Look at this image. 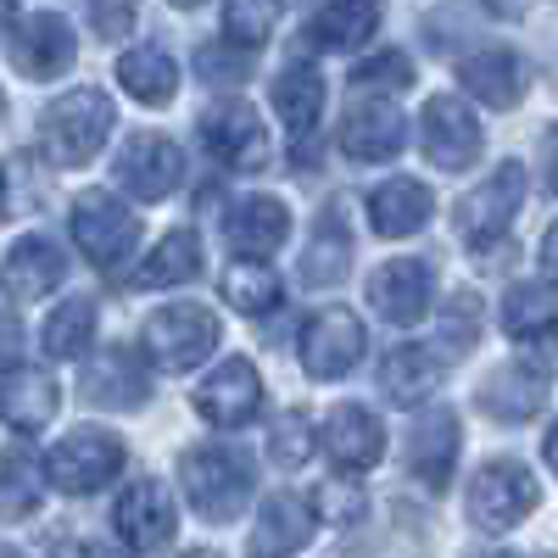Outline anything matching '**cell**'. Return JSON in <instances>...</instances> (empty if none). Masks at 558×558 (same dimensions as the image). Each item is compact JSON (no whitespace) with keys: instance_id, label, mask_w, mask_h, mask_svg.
<instances>
[{"instance_id":"cell-43","label":"cell","mask_w":558,"mask_h":558,"mask_svg":"<svg viewBox=\"0 0 558 558\" xmlns=\"http://www.w3.org/2000/svg\"><path fill=\"white\" fill-rule=\"evenodd\" d=\"M542 173H547V191L558 196V123L542 134Z\"/></svg>"},{"instance_id":"cell-34","label":"cell","mask_w":558,"mask_h":558,"mask_svg":"<svg viewBox=\"0 0 558 558\" xmlns=\"http://www.w3.org/2000/svg\"><path fill=\"white\" fill-rule=\"evenodd\" d=\"M89 336H96V302L89 296H68L51 318H45V330H39V341H45V352L51 357H84L89 352Z\"/></svg>"},{"instance_id":"cell-35","label":"cell","mask_w":558,"mask_h":558,"mask_svg":"<svg viewBox=\"0 0 558 558\" xmlns=\"http://www.w3.org/2000/svg\"><path fill=\"white\" fill-rule=\"evenodd\" d=\"M223 302L235 307V313H274L279 307V279L263 257H241L235 268L223 274Z\"/></svg>"},{"instance_id":"cell-20","label":"cell","mask_w":558,"mask_h":558,"mask_svg":"<svg viewBox=\"0 0 558 558\" xmlns=\"http://www.w3.org/2000/svg\"><path fill=\"white\" fill-rule=\"evenodd\" d=\"M223 235L241 257H268V252H279L291 241V207L279 196H246V202L229 207Z\"/></svg>"},{"instance_id":"cell-2","label":"cell","mask_w":558,"mask_h":558,"mask_svg":"<svg viewBox=\"0 0 558 558\" xmlns=\"http://www.w3.org/2000/svg\"><path fill=\"white\" fill-rule=\"evenodd\" d=\"M179 486L191 497V508L213 525H229L252 502V463L229 447H191L179 458Z\"/></svg>"},{"instance_id":"cell-27","label":"cell","mask_w":558,"mask_h":558,"mask_svg":"<svg viewBox=\"0 0 558 558\" xmlns=\"http://www.w3.org/2000/svg\"><path fill=\"white\" fill-rule=\"evenodd\" d=\"M436 386H441V357H436L430 347H418V341L397 347V352L380 363V391H386L397 408H418Z\"/></svg>"},{"instance_id":"cell-46","label":"cell","mask_w":558,"mask_h":558,"mask_svg":"<svg viewBox=\"0 0 558 558\" xmlns=\"http://www.w3.org/2000/svg\"><path fill=\"white\" fill-rule=\"evenodd\" d=\"M486 7H492L497 17H525V7H531V0H486Z\"/></svg>"},{"instance_id":"cell-21","label":"cell","mask_w":558,"mask_h":558,"mask_svg":"<svg viewBox=\"0 0 558 558\" xmlns=\"http://www.w3.org/2000/svg\"><path fill=\"white\" fill-rule=\"evenodd\" d=\"M430 213H436L430 184H418V179H408V173L386 179L380 191L368 196V223H375V235H386V241L418 235V229L430 223Z\"/></svg>"},{"instance_id":"cell-18","label":"cell","mask_w":558,"mask_h":558,"mask_svg":"<svg viewBox=\"0 0 558 558\" xmlns=\"http://www.w3.org/2000/svg\"><path fill=\"white\" fill-rule=\"evenodd\" d=\"M458 78L475 101H486L492 112H508L525 101V62L508 51V45H486V51H470L458 62Z\"/></svg>"},{"instance_id":"cell-33","label":"cell","mask_w":558,"mask_h":558,"mask_svg":"<svg viewBox=\"0 0 558 558\" xmlns=\"http://www.w3.org/2000/svg\"><path fill=\"white\" fill-rule=\"evenodd\" d=\"M352 268V229L341 223V213L330 207L318 218L313 241H307V257H302V279L307 286H336V279Z\"/></svg>"},{"instance_id":"cell-10","label":"cell","mask_w":558,"mask_h":558,"mask_svg":"<svg viewBox=\"0 0 558 558\" xmlns=\"http://www.w3.org/2000/svg\"><path fill=\"white\" fill-rule=\"evenodd\" d=\"M263 408V380H257V363L252 357H223L213 375L196 386V413L218 430H241L252 425Z\"/></svg>"},{"instance_id":"cell-41","label":"cell","mask_w":558,"mask_h":558,"mask_svg":"<svg viewBox=\"0 0 558 558\" xmlns=\"http://www.w3.org/2000/svg\"><path fill=\"white\" fill-rule=\"evenodd\" d=\"M202 73L218 84H235V78H246V57H229V51H218V45H207V51H202Z\"/></svg>"},{"instance_id":"cell-48","label":"cell","mask_w":558,"mask_h":558,"mask_svg":"<svg viewBox=\"0 0 558 558\" xmlns=\"http://www.w3.org/2000/svg\"><path fill=\"white\" fill-rule=\"evenodd\" d=\"M173 7H202V0H173Z\"/></svg>"},{"instance_id":"cell-47","label":"cell","mask_w":558,"mask_h":558,"mask_svg":"<svg viewBox=\"0 0 558 558\" xmlns=\"http://www.w3.org/2000/svg\"><path fill=\"white\" fill-rule=\"evenodd\" d=\"M542 458H547V470L558 475V425L547 430V441H542Z\"/></svg>"},{"instance_id":"cell-5","label":"cell","mask_w":558,"mask_h":558,"mask_svg":"<svg viewBox=\"0 0 558 558\" xmlns=\"http://www.w3.org/2000/svg\"><path fill=\"white\" fill-rule=\"evenodd\" d=\"M118 470H123V441L112 430H73L45 452V475H51V486L68 492V497L101 492Z\"/></svg>"},{"instance_id":"cell-6","label":"cell","mask_w":558,"mask_h":558,"mask_svg":"<svg viewBox=\"0 0 558 558\" xmlns=\"http://www.w3.org/2000/svg\"><path fill=\"white\" fill-rule=\"evenodd\" d=\"M73 241L96 268H118L140 246V218L112 191H84L73 202Z\"/></svg>"},{"instance_id":"cell-13","label":"cell","mask_w":558,"mask_h":558,"mask_svg":"<svg viewBox=\"0 0 558 558\" xmlns=\"http://www.w3.org/2000/svg\"><path fill=\"white\" fill-rule=\"evenodd\" d=\"M324 452L341 475H368L386 458V430L363 402H336L324 418Z\"/></svg>"},{"instance_id":"cell-44","label":"cell","mask_w":558,"mask_h":558,"mask_svg":"<svg viewBox=\"0 0 558 558\" xmlns=\"http://www.w3.org/2000/svg\"><path fill=\"white\" fill-rule=\"evenodd\" d=\"M318 502H336V508H341V525H352V520L363 514V497H352V502H347V486H330V492H318Z\"/></svg>"},{"instance_id":"cell-3","label":"cell","mask_w":558,"mask_h":558,"mask_svg":"<svg viewBox=\"0 0 558 558\" xmlns=\"http://www.w3.org/2000/svg\"><path fill=\"white\" fill-rule=\"evenodd\" d=\"M525 191H531V173L525 162H497L486 184H475L470 196L458 202L452 223H458V241L463 246H475L481 257L497 252L508 241V229H514L520 207H525Z\"/></svg>"},{"instance_id":"cell-24","label":"cell","mask_w":558,"mask_h":558,"mask_svg":"<svg viewBox=\"0 0 558 558\" xmlns=\"http://www.w3.org/2000/svg\"><path fill=\"white\" fill-rule=\"evenodd\" d=\"M313 525H318V502H307V497H296V492H274V497L263 502L257 531H252L246 547H252V553H296V547H307Z\"/></svg>"},{"instance_id":"cell-36","label":"cell","mask_w":558,"mask_h":558,"mask_svg":"<svg viewBox=\"0 0 558 558\" xmlns=\"http://www.w3.org/2000/svg\"><path fill=\"white\" fill-rule=\"evenodd\" d=\"M0 470H7V475H0V508H7V520H28L34 508H39L45 481H51V475L39 481V463H34L23 447H7V458H0Z\"/></svg>"},{"instance_id":"cell-37","label":"cell","mask_w":558,"mask_h":558,"mask_svg":"<svg viewBox=\"0 0 558 558\" xmlns=\"http://www.w3.org/2000/svg\"><path fill=\"white\" fill-rule=\"evenodd\" d=\"M279 17H286V0H223V34H229V45H241V51L268 45Z\"/></svg>"},{"instance_id":"cell-40","label":"cell","mask_w":558,"mask_h":558,"mask_svg":"<svg viewBox=\"0 0 558 558\" xmlns=\"http://www.w3.org/2000/svg\"><path fill=\"white\" fill-rule=\"evenodd\" d=\"M140 17V0H89V23L101 39H123Z\"/></svg>"},{"instance_id":"cell-19","label":"cell","mask_w":558,"mask_h":558,"mask_svg":"<svg viewBox=\"0 0 558 558\" xmlns=\"http://www.w3.org/2000/svg\"><path fill=\"white\" fill-rule=\"evenodd\" d=\"M368 302H375V313L391 318V324H418L430 313V268L418 257H397V263L375 268Z\"/></svg>"},{"instance_id":"cell-15","label":"cell","mask_w":558,"mask_h":558,"mask_svg":"<svg viewBox=\"0 0 558 558\" xmlns=\"http://www.w3.org/2000/svg\"><path fill=\"white\" fill-rule=\"evenodd\" d=\"M402 463L413 481H425L430 492H441L452 481V463H458V413L436 408V413H418L413 430L402 436Z\"/></svg>"},{"instance_id":"cell-28","label":"cell","mask_w":558,"mask_h":558,"mask_svg":"<svg viewBox=\"0 0 558 558\" xmlns=\"http://www.w3.org/2000/svg\"><path fill=\"white\" fill-rule=\"evenodd\" d=\"M274 112H279V123L291 129L296 146H302V140H313V129L324 118V78L313 68L291 62L286 73L274 78Z\"/></svg>"},{"instance_id":"cell-25","label":"cell","mask_w":558,"mask_h":558,"mask_svg":"<svg viewBox=\"0 0 558 558\" xmlns=\"http://www.w3.org/2000/svg\"><path fill=\"white\" fill-rule=\"evenodd\" d=\"M62 279H68V257H62L51 241H45V235L12 241V252H7V291H12V302L51 296Z\"/></svg>"},{"instance_id":"cell-11","label":"cell","mask_w":558,"mask_h":558,"mask_svg":"<svg viewBox=\"0 0 558 558\" xmlns=\"http://www.w3.org/2000/svg\"><path fill=\"white\" fill-rule=\"evenodd\" d=\"M202 140H207V151H213L223 168H235V173H252V168L268 162L263 112L246 107V101H218V107H207V118H202Z\"/></svg>"},{"instance_id":"cell-29","label":"cell","mask_w":558,"mask_h":558,"mask_svg":"<svg viewBox=\"0 0 558 558\" xmlns=\"http://www.w3.org/2000/svg\"><path fill=\"white\" fill-rule=\"evenodd\" d=\"M202 274V241L196 229H168L157 241V252H146V263L134 268V286L140 291H162V286H191Z\"/></svg>"},{"instance_id":"cell-32","label":"cell","mask_w":558,"mask_h":558,"mask_svg":"<svg viewBox=\"0 0 558 558\" xmlns=\"http://www.w3.org/2000/svg\"><path fill=\"white\" fill-rule=\"evenodd\" d=\"M502 330L514 341H558V296L553 286H514L502 296Z\"/></svg>"},{"instance_id":"cell-16","label":"cell","mask_w":558,"mask_h":558,"mask_svg":"<svg viewBox=\"0 0 558 558\" xmlns=\"http://www.w3.org/2000/svg\"><path fill=\"white\" fill-rule=\"evenodd\" d=\"M173 531H179V514H173L168 486L162 481H134L118 502V536L140 553H157V547L173 542Z\"/></svg>"},{"instance_id":"cell-9","label":"cell","mask_w":558,"mask_h":558,"mask_svg":"<svg viewBox=\"0 0 558 558\" xmlns=\"http://www.w3.org/2000/svg\"><path fill=\"white\" fill-rule=\"evenodd\" d=\"M418 146H425V157H430L436 168L463 173V168L481 157L486 129H481V118L463 107L458 96H430L425 118H418Z\"/></svg>"},{"instance_id":"cell-17","label":"cell","mask_w":558,"mask_h":558,"mask_svg":"<svg viewBox=\"0 0 558 558\" xmlns=\"http://www.w3.org/2000/svg\"><path fill=\"white\" fill-rule=\"evenodd\" d=\"M402 146H408V118L397 112V101H363L341 123V151L352 162H391Z\"/></svg>"},{"instance_id":"cell-26","label":"cell","mask_w":558,"mask_h":558,"mask_svg":"<svg viewBox=\"0 0 558 558\" xmlns=\"http://www.w3.org/2000/svg\"><path fill=\"white\" fill-rule=\"evenodd\" d=\"M380 28V0H324L307 17V45L318 51H357Z\"/></svg>"},{"instance_id":"cell-42","label":"cell","mask_w":558,"mask_h":558,"mask_svg":"<svg viewBox=\"0 0 558 558\" xmlns=\"http://www.w3.org/2000/svg\"><path fill=\"white\" fill-rule=\"evenodd\" d=\"M452 307H458V318L447 324V347H452V352H470V341H475V302L458 296Z\"/></svg>"},{"instance_id":"cell-22","label":"cell","mask_w":558,"mask_h":558,"mask_svg":"<svg viewBox=\"0 0 558 558\" xmlns=\"http://www.w3.org/2000/svg\"><path fill=\"white\" fill-rule=\"evenodd\" d=\"M84 397L96 408H140L151 397V386H146V368H140V357L129 347H107L84 363Z\"/></svg>"},{"instance_id":"cell-8","label":"cell","mask_w":558,"mask_h":558,"mask_svg":"<svg viewBox=\"0 0 558 558\" xmlns=\"http://www.w3.org/2000/svg\"><path fill=\"white\" fill-rule=\"evenodd\" d=\"M368 347V330H363V318L352 307H324L307 318V330H302V368L313 380H341L352 375V363L363 357Z\"/></svg>"},{"instance_id":"cell-38","label":"cell","mask_w":558,"mask_h":558,"mask_svg":"<svg viewBox=\"0 0 558 558\" xmlns=\"http://www.w3.org/2000/svg\"><path fill=\"white\" fill-rule=\"evenodd\" d=\"M313 447H318V436H313V418H307L302 408L279 413V425H274V436H268L274 463H286V470H302V463L313 458Z\"/></svg>"},{"instance_id":"cell-23","label":"cell","mask_w":558,"mask_h":558,"mask_svg":"<svg viewBox=\"0 0 558 558\" xmlns=\"http://www.w3.org/2000/svg\"><path fill=\"white\" fill-rule=\"evenodd\" d=\"M57 402H62V391H57V380L45 375V368H23V363L7 368V386H0V418H7L12 436L39 430L45 418H57Z\"/></svg>"},{"instance_id":"cell-30","label":"cell","mask_w":558,"mask_h":558,"mask_svg":"<svg viewBox=\"0 0 558 558\" xmlns=\"http://www.w3.org/2000/svg\"><path fill=\"white\" fill-rule=\"evenodd\" d=\"M542 402H547V386H542V375H531L525 363H502L497 375L481 386V408L492 418H502V425H520V418H531Z\"/></svg>"},{"instance_id":"cell-12","label":"cell","mask_w":558,"mask_h":558,"mask_svg":"<svg viewBox=\"0 0 558 558\" xmlns=\"http://www.w3.org/2000/svg\"><path fill=\"white\" fill-rule=\"evenodd\" d=\"M112 168H118V184L134 202H162L184 179V157L168 134H129Z\"/></svg>"},{"instance_id":"cell-45","label":"cell","mask_w":558,"mask_h":558,"mask_svg":"<svg viewBox=\"0 0 558 558\" xmlns=\"http://www.w3.org/2000/svg\"><path fill=\"white\" fill-rule=\"evenodd\" d=\"M542 268H547V274L558 279V223L547 229V241H542Z\"/></svg>"},{"instance_id":"cell-7","label":"cell","mask_w":558,"mask_h":558,"mask_svg":"<svg viewBox=\"0 0 558 558\" xmlns=\"http://www.w3.org/2000/svg\"><path fill=\"white\" fill-rule=\"evenodd\" d=\"M536 502H542V492H536L531 470L514 463V458L486 463V470L470 481V520L481 531H514L520 520H531Z\"/></svg>"},{"instance_id":"cell-4","label":"cell","mask_w":558,"mask_h":558,"mask_svg":"<svg viewBox=\"0 0 558 558\" xmlns=\"http://www.w3.org/2000/svg\"><path fill=\"white\" fill-rule=\"evenodd\" d=\"M223 341L218 330V313L213 307H196V302H173V307H157L146 318V330H140V347L157 368L168 375H184V368H196L202 357H213Z\"/></svg>"},{"instance_id":"cell-1","label":"cell","mask_w":558,"mask_h":558,"mask_svg":"<svg viewBox=\"0 0 558 558\" xmlns=\"http://www.w3.org/2000/svg\"><path fill=\"white\" fill-rule=\"evenodd\" d=\"M112 134V101L101 89H68L39 112V151L57 168H84Z\"/></svg>"},{"instance_id":"cell-39","label":"cell","mask_w":558,"mask_h":558,"mask_svg":"<svg viewBox=\"0 0 558 558\" xmlns=\"http://www.w3.org/2000/svg\"><path fill=\"white\" fill-rule=\"evenodd\" d=\"M352 84L357 89H397L402 96V89L413 84V62L402 51H380V57H368V62L352 68Z\"/></svg>"},{"instance_id":"cell-14","label":"cell","mask_w":558,"mask_h":558,"mask_svg":"<svg viewBox=\"0 0 558 558\" xmlns=\"http://www.w3.org/2000/svg\"><path fill=\"white\" fill-rule=\"evenodd\" d=\"M73 57H78V39L62 12H34L12 28V62L23 78H57L73 68Z\"/></svg>"},{"instance_id":"cell-31","label":"cell","mask_w":558,"mask_h":558,"mask_svg":"<svg viewBox=\"0 0 558 558\" xmlns=\"http://www.w3.org/2000/svg\"><path fill=\"white\" fill-rule=\"evenodd\" d=\"M118 84L134 101L162 107V101L179 96V68H173V57L162 51V45H134V51L118 62Z\"/></svg>"}]
</instances>
